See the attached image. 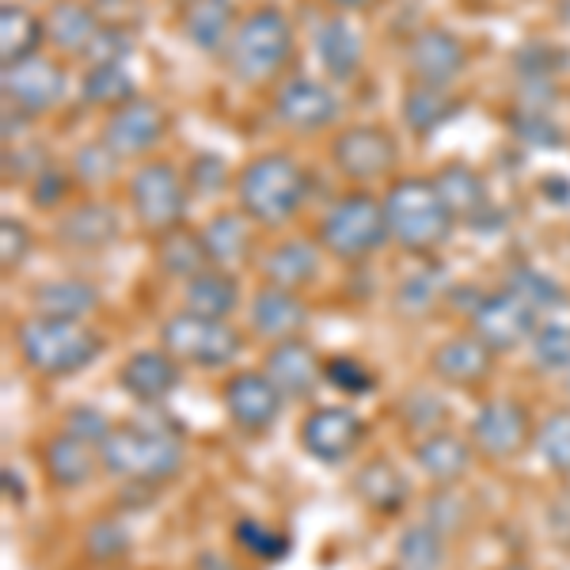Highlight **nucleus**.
Masks as SVG:
<instances>
[{
	"instance_id": "nucleus-1",
	"label": "nucleus",
	"mask_w": 570,
	"mask_h": 570,
	"mask_svg": "<svg viewBox=\"0 0 570 570\" xmlns=\"http://www.w3.org/2000/svg\"><path fill=\"white\" fill-rule=\"evenodd\" d=\"M20 354L31 370L46 376H69L88 370L104 351V338L91 331L85 320H53V316H31L16 331Z\"/></svg>"
},
{
	"instance_id": "nucleus-2",
	"label": "nucleus",
	"mask_w": 570,
	"mask_h": 570,
	"mask_svg": "<svg viewBox=\"0 0 570 570\" xmlns=\"http://www.w3.org/2000/svg\"><path fill=\"white\" fill-rule=\"evenodd\" d=\"M236 195H240L244 217L259 220V225H282L308 198V176L293 156L266 153L240 171Z\"/></svg>"
},
{
	"instance_id": "nucleus-3",
	"label": "nucleus",
	"mask_w": 570,
	"mask_h": 570,
	"mask_svg": "<svg viewBox=\"0 0 570 570\" xmlns=\"http://www.w3.org/2000/svg\"><path fill=\"white\" fill-rule=\"evenodd\" d=\"M99 464L130 483H164L183 468V441L168 430L115 426L99 445Z\"/></svg>"
},
{
	"instance_id": "nucleus-4",
	"label": "nucleus",
	"mask_w": 570,
	"mask_h": 570,
	"mask_svg": "<svg viewBox=\"0 0 570 570\" xmlns=\"http://www.w3.org/2000/svg\"><path fill=\"white\" fill-rule=\"evenodd\" d=\"M384 217H389V233L407 252H434L445 244L453 214L441 202L434 179H395L384 195Z\"/></svg>"
},
{
	"instance_id": "nucleus-5",
	"label": "nucleus",
	"mask_w": 570,
	"mask_h": 570,
	"mask_svg": "<svg viewBox=\"0 0 570 570\" xmlns=\"http://www.w3.org/2000/svg\"><path fill=\"white\" fill-rule=\"evenodd\" d=\"M289 53H293V27L278 8H259V12H252L236 27L233 39L225 46L228 69H233L236 80H244V85L271 80L274 72H282Z\"/></svg>"
},
{
	"instance_id": "nucleus-6",
	"label": "nucleus",
	"mask_w": 570,
	"mask_h": 570,
	"mask_svg": "<svg viewBox=\"0 0 570 570\" xmlns=\"http://www.w3.org/2000/svg\"><path fill=\"white\" fill-rule=\"evenodd\" d=\"M389 217L384 206L370 195H346L320 220V240L338 259H365L389 240Z\"/></svg>"
},
{
	"instance_id": "nucleus-7",
	"label": "nucleus",
	"mask_w": 570,
	"mask_h": 570,
	"mask_svg": "<svg viewBox=\"0 0 570 570\" xmlns=\"http://www.w3.org/2000/svg\"><path fill=\"white\" fill-rule=\"evenodd\" d=\"M160 343L171 357L190 362V365H206V370L228 365L244 346L240 331L228 327L225 320L198 316V312H179V316H171L168 324L160 327Z\"/></svg>"
},
{
	"instance_id": "nucleus-8",
	"label": "nucleus",
	"mask_w": 570,
	"mask_h": 570,
	"mask_svg": "<svg viewBox=\"0 0 570 570\" xmlns=\"http://www.w3.org/2000/svg\"><path fill=\"white\" fill-rule=\"evenodd\" d=\"M134 214L153 233H171L187 217V183L171 164H145L130 179Z\"/></svg>"
},
{
	"instance_id": "nucleus-9",
	"label": "nucleus",
	"mask_w": 570,
	"mask_h": 570,
	"mask_svg": "<svg viewBox=\"0 0 570 570\" xmlns=\"http://www.w3.org/2000/svg\"><path fill=\"white\" fill-rule=\"evenodd\" d=\"M537 320L540 312L529 301H521L513 289L487 293V297H480V305L472 308V331L494 354L513 351V346H521L525 338L537 335Z\"/></svg>"
},
{
	"instance_id": "nucleus-10",
	"label": "nucleus",
	"mask_w": 570,
	"mask_h": 570,
	"mask_svg": "<svg viewBox=\"0 0 570 570\" xmlns=\"http://www.w3.org/2000/svg\"><path fill=\"white\" fill-rule=\"evenodd\" d=\"M0 88H4L8 107H16L20 115H42L66 96V72H61L58 61L50 58H27L16 61V66H4V77H0Z\"/></svg>"
},
{
	"instance_id": "nucleus-11",
	"label": "nucleus",
	"mask_w": 570,
	"mask_h": 570,
	"mask_svg": "<svg viewBox=\"0 0 570 570\" xmlns=\"http://www.w3.org/2000/svg\"><path fill=\"white\" fill-rule=\"evenodd\" d=\"M395 141L389 130L381 126H354V130L338 134L331 145V160L343 176H351L357 183H370L389 176L395 168Z\"/></svg>"
},
{
	"instance_id": "nucleus-12",
	"label": "nucleus",
	"mask_w": 570,
	"mask_h": 570,
	"mask_svg": "<svg viewBox=\"0 0 570 570\" xmlns=\"http://www.w3.org/2000/svg\"><path fill=\"white\" fill-rule=\"evenodd\" d=\"M164 134H168L164 110L149 104V99H130V104L110 110L99 141H104L115 156H145L164 141Z\"/></svg>"
},
{
	"instance_id": "nucleus-13",
	"label": "nucleus",
	"mask_w": 570,
	"mask_h": 570,
	"mask_svg": "<svg viewBox=\"0 0 570 570\" xmlns=\"http://www.w3.org/2000/svg\"><path fill=\"white\" fill-rule=\"evenodd\" d=\"M365 422L351 407H320L301 422V445L324 464H343L362 445Z\"/></svg>"
},
{
	"instance_id": "nucleus-14",
	"label": "nucleus",
	"mask_w": 570,
	"mask_h": 570,
	"mask_svg": "<svg viewBox=\"0 0 570 570\" xmlns=\"http://www.w3.org/2000/svg\"><path fill=\"white\" fill-rule=\"evenodd\" d=\"M472 441L491 461H513L529 445V415L513 400H494L475 415Z\"/></svg>"
},
{
	"instance_id": "nucleus-15",
	"label": "nucleus",
	"mask_w": 570,
	"mask_h": 570,
	"mask_svg": "<svg viewBox=\"0 0 570 570\" xmlns=\"http://www.w3.org/2000/svg\"><path fill=\"white\" fill-rule=\"evenodd\" d=\"M285 395L274 389V381L266 373H236L225 389V407L233 422L247 434H263L271 430L282 415Z\"/></svg>"
},
{
	"instance_id": "nucleus-16",
	"label": "nucleus",
	"mask_w": 570,
	"mask_h": 570,
	"mask_svg": "<svg viewBox=\"0 0 570 570\" xmlns=\"http://www.w3.org/2000/svg\"><path fill=\"white\" fill-rule=\"evenodd\" d=\"M274 115H278L282 126L301 134L324 130L338 118V99L335 91L320 80H289V85L278 88L274 96Z\"/></svg>"
},
{
	"instance_id": "nucleus-17",
	"label": "nucleus",
	"mask_w": 570,
	"mask_h": 570,
	"mask_svg": "<svg viewBox=\"0 0 570 570\" xmlns=\"http://www.w3.org/2000/svg\"><path fill=\"white\" fill-rule=\"evenodd\" d=\"M411 69H415L419 85H434V88H449L456 77L464 72V42L456 35L441 31V27H426V31L415 35L411 42Z\"/></svg>"
},
{
	"instance_id": "nucleus-18",
	"label": "nucleus",
	"mask_w": 570,
	"mask_h": 570,
	"mask_svg": "<svg viewBox=\"0 0 570 570\" xmlns=\"http://www.w3.org/2000/svg\"><path fill=\"white\" fill-rule=\"evenodd\" d=\"M266 376H271L274 389H278L285 400H305V395L316 392L320 376H324V365H320V357L312 354L308 343H301V338H282L271 351V357H266Z\"/></svg>"
},
{
	"instance_id": "nucleus-19",
	"label": "nucleus",
	"mask_w": 570,
	"mask_h": 570,
	"mask_svg": "<svg viewBox=\"0 0 570 570\" xmlns=\"http://www.w3.org/2000/svg\"><path fill=\"white\" fill-rule=\"evenodd\" d=\"M494 351L480 335H456L434 351V373L445 384H480L491 376Z\"/></svg>"
},
{
	"instance_id": "nucleus-20",
	"label": "nucleus",
	"mask_w": 570,
	"mask_h": 570,
	"mask_svg": "<svg viewBox=\"0 0 570 570\" xmlns=\"http://www.w3.org/2000/svg\"><path fill=\"white\" fill-rule=\"evenodd\" d=\"M118 376H122V389L141 403H160L179 389V365L168 351L134 354Z\"/></svg>"
},
{
	"instance_id": "nucleus-21",
	"label": "nucleus",
	"mask_w": 570,
	"mask_h": 570,
	"mask_svg": "<svg viewBox=\"0 0 570 570\" xmlns=\"http://www.w3.org/2000/svg\"><path fill=\"white\" fill-rule=\"evenodd\" d=\"M434 187L441 202L449 206L453 217H464L468 225H480L491 214V198H487V183L480 171H472L468 164H449L445 171L434 176Z\"/></svg>"
},
{
	"instance_id": "nucleus-22",
	"label": "nucleus",
	"mask_w": 570,
	"mask_h": 570,
	"mask_svg": "<svg viewBox=\"0 0 570 570\" xmlns=\"http://www.w3.org/2000/svg\"><path fill=\"white\" fill-rule=\"evenodd\" d=\"M305 324H308V305L293 289L271 285V289H263L259 297L252 301V327L259 331V335L293 338Z\"/></svg>"
},
{
	"instance_id": "nucleus-23",
	"label": "nucleus",
	"mask_w": 570,
	"mask_h": 570,
	"mask_svg": "<svg viewBox=\"0 0 570 570\" xmlns=\"http://www.w3.org/2000/svg\"><path fill=\"white\" fill-rule=\"evenodd\" d=\"M61 244L80 247V252H96V247H107L118 236V214L104 202H85V206L69 209L58 225Z\"/></svg>"
},
{
	"instance_id": "nucleus-24",
	"label": "nucleus",
	"mask_w": 570,
	"mask_h": 570,
	"mask_svg": "<svg viewBox=\"0 0 570 570\" xmlns=\"http://www.w3.org/2000/svg\"><path fill=\"white\" fill-rule=\"evenodd\" d=\"M183 35L202 53H217L233 39V0H190L183 16Z\"/></svg>"
},
{
	"instance_id": "nucleus-25",
	"label": "nucleus",
	"mask_w": 570,
	"mask_h": 570,
	"mask_svg": "<svg viewBox=\"0 0 570 570\" xmlns=\"http://www.w3.org/2000/svg\"><path fill=\"white\" fill-rule=\"evenodd\" d=\"M202 247H206V259L217 266V271H228V266L247 263V252H252V228L240 214H217L209 217V225L202 228Z\"/></svg>"
},
{
	"instance_id": "nucleus-26",
	"label": "nucleus",
	"mask_w": 570,
	"mask_h": 570,
	"mask_svg": "<svg viewBox=\"0 0 570 570\" xmlns=\"http://www.w3.org/2000/svg\"><path fill=\"white\" fill-rule=\"evenodd\" d=\"M99 23L96 12L80 0H58L46 16V39L66 53H88V46L96 42Z\"/></svg>"
},
{
	"instance_id": "nucleus-27",
	"label": "nucleus",
	"mask_w": 570,
	"mask_h": 570,
	"mask_svg": "<svg viewBox=\"0 0 570 570\" xmlns=\"http://www.w3.org/2000/svg\"><path fill=\"white\" fill-rule=\"evenodd\" d=\"M316 58L335 80H351L362 66V39L346 20H327L316 27Z\"/></svg>"
},
{
	"instance_id": "nucleus-28",
	"label": "nucleus",
	"mask_w": 570,
	"mask_h": 570,
	"mask_svg": "<svg viewBox=\"0 0 570 570\" xmlns=\"http://www.w3.org/2000/svg\"><path fill=\"white\" fill-rule=\"evenodd\" d=\"M263 274H266V282L278 285V289H293V293H297L301 285H308L320 274L316 244H308V240H285V244H278L263 259Z\"/></svg>"
},
{
	"instance_id": "nucleus-29",
	"label": "nucleus",
	"mask_w": 570,
	"mask_h": 570,
	"mask_svg": "<svg viewBox=\"0 0 570 570\" xmlns=\"http://www.w3.org/2000/svg\"><path fill=\"white\" fill-rule=\"evenodd\" d=\"M96 445H88V441L72 438V434H61L53 438L50 445H46V468H50V480L58 487H66V491H77V487H85L91 475H96V456L91 453Z\"/></svg>"
},
{
	"instance_id": "nucleus-30",
	"label": "nucleus",
	"mask_w": 570,
	"mask_h": 570,
	"mask_svg": "<svg viewBox=\"0 0 570 570\" xmlns=\"http://www.w3.org/2000/svg\"><path fill=\"white\" fill-rule=\"evenodd\" d=\"M42 39H46V23L35 12H27L23 4L0 8V58H4V66L35 58Z\"/></svg>"
},
{
	"instance_id": "nucleus-31",
	"label": "nucleus",
	"mask_w": 570,
	"mask_h": 570,
	"mask_svg": "<svg viewBox=\"0 0 570 570\" xmlns=\"http://www.w3.org/2000/svg\"><path fill=\"white\" fill-rule=\"evenodd\" d=\"M183 301H187V312H198V316H209V320H225V316H233L236 301H240V289H236V278L228 271H202L195 278H187Z\"/></svg>"
},
{
	"instance_id": "nucleus-32",
	"label": "nucleus",
	"mask_w": 570,
	"mask_h": 570,
	"mask_svg": "<svg viewBox=\"0 0 570 570\" xmlns=\"http://www.w3.org/2000/svg\"><path fill=\"white\" fill-rule=\"evenodd\" d=\"M31 305L39 316L53 320H85L99 305V293L88 282H46L35 289Z\"/></svg>"
},
{
	"instance_id": "nucleus-33",
	"label": "nucleus",
	"mask_w": 570,
	"mask_h": 570,
	"mask_svg": "<svg viewBox=\"0 0 570 570\" xmlns=\"http://www.w3.org/2000/svg\"><path fill=\"white\" fill-rule=\"evenodd\" d=\"M419 468L434 483H456L468 472V445L456 434H430L419 445Z\"/></svg>"
},
{
	"instance_id": "nucleus-34",
	"label": "nucleus",
	"mask_w": 570,
	"mask_h": 570,
	"mask_svg": "<svg viewBox=\"0 0 570 570\" xmlns=\"http://www.w3.org/2000/svg\"><path fill=\"white\" fill-rule=\"evenodd\" d=\"M354 487H357V494H362V502L381 513H395L407 502V483H403V475L395 472L389 461H370L357 472Z\"/></svg>"
},
{
	"instance_id": "nucleus-35",
	"label": "nucleus",
	"mask_w": 570,
	"mask_h": 570,
	"mask_svg": "<svg viewBox=\"0 0 570 570\" xmlns=\"http://www.w3.org/2000/svg\"><path fill=\"white\" fill-rule=\"evenodd\" d=\"M456 115V104L445 96V88H434V85H415L403 96V118L415 134H434L438 126H445L449 118Z\"/></svg>"
},
{
	"instance_id": "nucleus-36",
	"label": "nucleus",
	"mask_w": 570,
	"mask_h": 570,
	"mask_svg": "<svg viewBox=\"0 0 570 570\" xmlns=\"http://www.w3.org/2000/svg\"><path fill=\"white\" fill-rule=\"evenodd\" d=\"M395 559H400V570H438L445 559V540L438 525H411L395 544Z\"/></svg>"
},
{
	"instance_id": "nucleus-37",
	"label": "nucleus",
	"mask_w": 570,
	"mask_h": 570,
	"mask_svg": "<svg viewBox=\"0 0 570 570\" xmlns=\"http://www.w3.org/2000/svg\"><path fill=\"white\" fill-rule=\"evenodd\" d=\"M85 104L91 107H110V110H118L122 104H130L134 96V80H130V72H126L122 66H96L85 77Z\"/></svg>"
},
{
	"instance_id": "nucleus-38",
	"label": "nucleus",
	"mask_w": 570,
	"mask_h": 570,
	"mask_svg": "<svg viewBox=\"0 0 570 570\" xmlns=\"http://www.w3.org/2000/svg\"><path fill=\"white\" fill-rule=\"evenodd\" d=\"M202 263L206 259V247H202V236L187 233V228H171L160 244V266L168 274H179V278H195L202 274Z\"/></svg>"
},
{
	"instance_id": "nucleus-39",
	"label": "nucleus",
	"mask_w": 570,
	"mask_h": 570,
	"mask_svg": "<svg viewBox=\"0 0 570 570\" xmlns=\"http://www.w3.org/2000/svg\"><path fill=\"white\" fill-rule=\"evenodd\" d=\"M505 289H513L521 301H529V305L537 308V312L567 305L563 285H556V282L548 278V274L532 271V266H518V271L510 274V282H505Z\"/></svg>"
},
{
	"instance_id": "nucleus-40",
	"label": "nucleus",
	"mask_w": 570,
	"mask_h": 570,
	"mask_svg": "<svg viewBox=\"0 0 570 570\" xmlns=\"http://www.w3.org/2000/svg\"><path fill=\"white\" fill-rule=\"evenodd\" d=\"M537 449L556 472L570 475V411H551V415L540 422Z\"/></svg>"
},
{
	"instance_id": "nucleus-41",
	"label": "nucleus",
	"mask_w": 570,
	"mask_h": 570,
	"mask_svg": "<svg viewBox=\"0 0 570 570\" xmlns=\"http://www.w3.org/2000/svg\"><path fill=\"white\" fill-rule=\"evenodd\" d=\"M532 357L548 373H570V324H548L532 335Z\"/></svg>"
},
{
	"instance_id": "nucleus-42",
	"label": "nucleus",
	"mask_w": 570,
	"mask_h": 570,
	"mask_svg": "<svg viewBox=\"0 0 570 570\" xmlns=\"http://www.w3.org/2000/svg\"><path fill=\"white\" fill-rule=\"evenodd\" d=\"M441 278H445L441 266H426V271L411 274V278L400 285V293H395V308H400L403 316H419V312H426L438 301Z\"/></svg>"
},
{
	"instance_id": "nucleus-43",
	"label": "nucleus",
	"mask_w": 570,
	"mask_h": 570,
	"mask_svg": "<svg viewBox=\"0 0 570 570\" xmlns=\"http://www.w3.org/2000/svg\"><path fill=\"white\" fill-rule=\"evenodd\" d=\"M513 134L521 137L532 149H559L563 145V130L548 118V110H525L521 107L513 115Z\"/></svg>"
},
{
	"instance_id": "nucleus-44",
	"label": "nucleus",
	"mask_w": 570,
	"mask_h": 570,
	"mask_svg": "<svg viewBox=\"0 0 570 570\" xmlns=\"http://www.w3.org/2000/svg\"><path fill=\"white\" fill-rule=\"evenodd\" d=\"M236 540L252 551V556L266 559V563H282V556L289 551V537H278L274 529L266 525H255V521H240V529H236Z\"/></svg>"
},
{
	"instance_id": "nucleus-45",
	"label": "nucleus",
	"mask_w": 570,
	"mask_h": 570,
	"mask_svg": "<svg viewBox=\"0 0 570 570\" xmlns=\"http://www.w3.org/2000/svg\"><path fill=\"white\" fill-rule=\"evenodd\" d=\"M324 381L335 384L338 392H351V395H362L373 389L370 370L357 365L354 357H331V362H324Z\"/></svg>"
},
{
	"instance_id": "nucleus-46",
	"label": "nucleus",
	"mask_w": 570,
	"mask_h": 570,
	"mask_svg": "<svg viewBox=\"0 0 570 570\" xmlns=\"http://www.w3.org/2000/svg\"><path fill=\"white\" fill-rule=\"evenodd\" d=\"M130 53H134V42L122 27H99L96 42L88 46V58L96 61V66H122Z\"/></svg>"
},
{
	"instance_id": "nucleus-47",
	"label": "nucleus",
	"mask_w": 570,
	"mask_h": 570,
	"mask_svg": "<svg viewBox=\"0 0 570 570\" xmlns=\"http://www.w3.org/2000/svg\"><path fill=\"white\" fill-rule=\"evenodd\" d=\"M126 548H130V537H126V529L118 521H96L88 529V556L99 559V563L104 559H118Z\"/></svg>"
},
{
	"instance_id": "nucleus-48",
	"label": "nucleus",
	"mask_w": 570,
	"mask_h": 570,
	"mask_svg": "<svg viewBox=\"0 0 570 570\" xmlns=\"http://www.w3.org/2000/svg\"><path fill=\"white\" fill-rule=\"evenodd\" d=\"M27 252H31V233H27L23 220L16 217H4L0 220V263H4V271H16Z\"/></svg>"
},
{
	"instance_id": "nucleus-49",
	"label": "nucleus",
	"mask_w": 570,
	"mask_h": 570,
	"mask_svg": "<svg viewBox=\"0 0 570 570\" xmlns=\"http://www.w3.org/2000/svg\"><path fill=\"white\" fill-rule=\"evenodd\" d=\"M72 171H77V179H85V183L107 179L110 171H115V153H110L104 141L85 145V149L72 156Z\"/></svg>"
},
{
	"instance_id": "nucleus-50",
	"label": "nucleus",
	"mask_w": 570,
	"mask_h": 570,
	"mask_svg": "<svg viewBox=\"0 0 570 570\" xmlns=\"http://www.w3.org/2000/svg\"><path fill=\"white\" fill-rule=\"evenodd\" d=\"M66 434L88 441V445L99 449L107 441V434H110V422L99 415L96 407H72L69 419H66Z\"/></svg>"
},
{
	"instance_id": "nucleus-51",
	"label": "nucleus",
	"mask_w": 570,
	"mask_h": 570,
	"mask_svg": "<svg viewBox=\"0 0 570 570\" xmlns=\"http://www.w3.org/2000/svg\"><path fill=\"white\" fill-rule=\"evenodd\" d=\"M66 190H69V179L61 176L58 168H50V164H46L39 176H35V195H31V202L39 209H50V206H58V202L66 198Z\"/></svg>"
},
{
	"instance_id": "nucleus-52",
	"label": "nucleus",
	"mask_w": 570,
	"mask_h": 570,
	"mask_svg": "<svg viewBox=\"0 0 570 570\" xmlns=\"http://www.w3.org/2000/svg\"><path fill=\"white\" fill-rule=\"evenodd\" d=\"M225 160L220 156H195L190 160V183L198 187V195H214V190L225 183Z\"/></svg>"
},
{
	"instance_id": "nucleus-53",
	"label": "nucleus",
	"mask_w": 570,
	"mask_h": 570,
	"mask_svg": "<svg viewBox=\"0 0 570 570\" xmlns=\"http://www.w3.org/2000/svg\"><path fill=\"white\" fill-rule=\"evenodd\" d=\"M4 491H8V499H12V502H23V483H20V475H16L12 468H4Z\"/></svg>"
},
{
	"instance_id": "nucleus-54",
	"label": "nucleus",
	"mask_w": 570,
	"mask_h": 570,
	"mask_svg": "<svg viewBox=\"0 0 570 570\" xmlns=\"http://www.w3.org/2000/svg\"><path fill=\"white\" fill-rule=\"evenodd\" d=\"M331 4H343V8H354V4H362V0H331Z\"/></svg>"
},
{
	"instance_id": "nucleus-55",
	"label": "nucleus",
	"mask_w": 570,
	"mask_h": 570,
	"mask_svg": "<svg viewBox=\"0 0 570 570\" xmlns=\"http://www.w3.org/2000/svg\"><path fill=\"white\" fill-rule=\"evenodd\" d=\"M510 570H525V567H510Z\"/></svg>"
},
{
	"instance_id": "nucleus-56",
	"label": "nucleus",
	"mask_w": 570,
	"mask_h": 570,
	"mask_svg": "<svg viewBox=\"0 0 570 570\" xmlns=\"http://www.w3.org/2000/svg\"><path fill=\"white\" fill-rule=\"evenodd\" d=\"M567 389H570V376H567Z\"/></svg>"
}]
</instances>
